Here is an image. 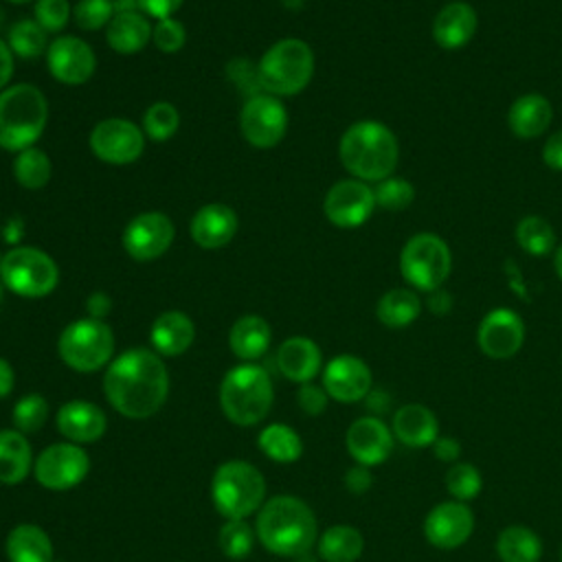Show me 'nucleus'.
<instances>
[{
	"mask_svg": "<svg viewBox=\"0 0 562 562\" xmlns=\"http://www.w3.org/2000/svg\"><path fill=\"white\" fill-rule=\"evenodd\" d=\"M393 430L373 415L356 419L345 435L347 452L356 463L367 468L384 463L393 450Z\"/></svg>",
	"mask_w": 562,
	"mask_h": 562,
	"instance_id": "nucleus-20",
	"label": "nucleus"
},
{
	"mask_svg": "<svg viewBox=\"0 0 562 562\" xmlns=\"http://www.w3.org/2000/svg\"><path fill=\"white\" fill-rule=\"evenodd\" d=\"M364 551L362 533L351 525H331L316 540L323 562H356Z\"/></svg>",
	"mask_w": 562,
	"mask_h": 562,
	"instance_id": "nucleus-32",
	"label": "nucleus"
},
{
	"mask_svg": "<svg viewBox=\"0 0 562 562\" xmlns=\"http://www.w3.org/2000/svg\"><path fill=\"white\" fill-rule=\"evenodd\" d=\"M476 11L461 0L448 2L432 22V37L441 48L448 50H457L461 46H465L474 33H476Z\"/></svg>",
	"mask_w": 562,
	"mask_h": 562,
	"instance_id": "nucleus-25",
	"label": "nucleus"
},
{
	"mask_svg": "<svg viewBox=\"0 0 562 562\" xmlns=\"http://www.w3.org/2000/svg\"><path fill=\"white\" fill-rule=\"evenodd\" d=\"M318 560H321L318 553H312V551H305V553H301V555L294 558V562H318Z\"/></svg>",
	"mask_w": 562,
	"mask_h": 562,
	"instance_id": "nucleus-57",
	"label": "nucleus"
},
{
	"mask_svg": "<svg viewBox=\"0 0 562 562\" xmlns=\"http://www.w3.org/2000/svg\"><path fill=\"white\" fill-rule=\"evenodd\" d=\"M338 156L342 167L362 182H380L397 165L400 147L395 134L378 121H358L340 138Z\"/></svg>",
	"mask_w": 562,
	"mask_h": 562,
	"instance_id": "nucleus-3",
	"label": "nucleus"
},
{
	"mask_svg": "<svg viewBox=\"0 0 562 562\" xmlns=\"http://www.w3.org/2000/svg\"><path fill=\"white\" fill-rule=\"evenodd\" d=\"M255 533L266 551L283 558H296L318 540L316 516L307 503L296 496H272L257 512Z\"/></svg>",
	"mask_w": 562,
	"mask_h": 562,
	"instance_id": "nucleus-2",
	"label": "nucleus"
},
{
	"mask_svg": "<svg viewBox=\"0 0 562 562\" xmlns=\"http://www.w3.org/2000/svg\"><path fill=\"white\" fill-rule=\"evenodd\" d=\"M9 562H53V542L48 533L33 525H15L4 542Z\"/></svg>",
	"mask_w": 562,
	"mask_h": 562,
	"instance_id": "nucleus-30",
	"label": "nucleus"
},
{
	"mask_svg": "<svg viewBox=\"0 0 562 562\" xmlns=\"http://www.w3.org/2000/svg\"><path fill=\"white\" fill-rule=\"evenodd\" d=\"M9 48L22 59H37L48 50L46 31L35 20H20L9 29Z\"/></svg>",
	"mask_w": 562,
	"mask_h": 562,
	"instance_id": "nucleus-38",
	"label": "nucleus"
},
{
	"mask_svg": "<svg viewBox=\"0 0 562 562\" xmlns=\"http://www.w3.org/2000/svg\"><path fill=\"white\" fill-rule=\"evenodd\" d=\"M237 213L224 202H211L195 211L191 220V239L206 250L226 246L237 233Z\"/></svg>",
	"mask_w": 562,
	"mask_h": 562,
	"instance_id": "nucleus-21",
	"label": "nucleus"
},
{
	"mask_svg": "<svg viewBox=\"0 0 562 562\" xmlns=\"http://www.w3.org/2000/svg\"><path fill=\"white\" fill-rule=\"evenodd\" d=\"M364 402H367V408L373 413V417L386 413L389 406H391V397H389L382 389H371V391L367 393Z\"/></svg>",
	"mask_w": 562,
	"mask_h": 562,
	"instance_id": "nucleus-54",
	"label": "nucleus"
},
{
	"mask_svg": "<svg viewBox=\"0 0 562 562\" xmlns=\"http://www.w3.org/2000/svg\"><path fill=\"white\" fill-rule=\"evenodd\" d=\"M274 400L272 380L259 364L233 367L220 384V406L237 426H255L266 419Z\"/></svg>",
	"mask_w": 562,
	"mask_h": 562,
	"instance_id": "nucleus-5",
	"label": "nucleus"
},
{
	"mask_svg": "<svg viewBox=\"0 0 562 562\" xmlns=\"http://www.w3.org/2000/svg\"><path fill=\"white\" fill-rule=\"evenodd\" d=\"M7 2H11V4H26V2H31V0H7Z\"/></svg>",
	"mask_w": 562,
	"mask_h": 562,
	"instance_id": "nucleus-59",
	"label": "nucleus"
},
{
	"mask_svg": "<svg viewBox=\"0 0 562 562\" xmlns=\"http://www.w3.org/2000/svg\"><path fill=\"white\" fill-rule=\"evenodd\" d=\"M176 237L173 222L160 211H145L130 220L123 231V248L132 259L151 261L162 257Z\"/></svg>",
	"mask_w": 562,
	"mask_h": 562,
	"instance_id": "nucleus-15",
	"label": "nucleus"
},
{
	"mask_svg": "<svg viewBox=\"0 0 562 562\" xmlns=\"http://www.w3.org/2000/svg\"><path fill=\"white\" fill-rule=\"evenodd\" d=\"M272 340V329L266 318L257 314H246L237 318L228 331V347L231 351L246 362L261 358Z\"/></svg>",
	"mask_w": 562,
	"mask_h": 562,
	"instance_id": "nucleus-29",
	"label": "nucleus"
},
{
	"mask_svg": "<svg viewBox=\"0 0 562 562\" xmlns=\"http://www.w3.org/2000/svg\"><path fill=\"white\" fill-rule=\"evenodd\" d=\"M452 266L448 244L435 233L413 235L400 252V272L417 290H439Z\"/></svg>",
	"mask_w": 562,
	"mask_h": 562,
	"instance_id": "nucleus-10",
	"label": "nucleus"
},
{
	"mask_svg": "<svg viewBox=\"0 0 562 562\" xmlns=\"http://www.w3.org/2000/svg\"><path fill=\"white\" fill-rule=\"evenodd\" d=\"M13 382H15V375L11 364L4 358H0V400L13 391Z\"/></svg>",
	"mask_w": 562,
	"mask_h": 562,
	"instance_id": "nucleus-55",
	"label": "nucleus"
},
{
	"mask_svg": "<svg viewBox=\"0 0 562 562\" xmlns=\"http://www.w3.org/2000/svg\"><path fill=\"white\" fill-rule=\"evenodd\" d=\"M422 312V301L413 290L393 288L384 292L375 305V316L391 329L408 327Z\"/></svg>",
	"mask_w": 562,
	"mask_h": 562,
	"instance_id": "nucleus-33",
	"label": "nucleus"
},
{
	"mask_svg": "<svg viewBox=\"0 0 562 562\" xmlns=\"http://www.w3.org/2000/svg\"><path fill=\"white\" fill-rule=\"evenodd\" d=\"M391 430L408 448H430L439 437V419L428 406L411 402L393 413Z\"/></svg>",
	"mask_w": 562,
	"mask_h": 562,
	"instance_id": "nucleus-24",
	"label": "nucleus"
},
{
	"mask_svg": "<svg viewBox=\"0 0 562 562\" xmlns=\"http://www.w3.org/2000/svg\"><path fill=\"white\" fill-rule=\"evenodd\" d=\"M64 364L79 373H92L110 364L114 353V334L110 325L97 318H79L64 327L57 340Z\"/></svg>",
	"mask_w": 562,
	"mask_h": 562,
	"instance_id": "nucleus-8",
	"label": "nucleus"
},
{
	"mask_svg": "<svg viewBox=\"0 0 562 562\" xmlns=\"http://www.w3.org/2000/svg\"><path fill=\"white\" fill-rule=\"evenodd\" d=\"M70 18H72V7L68 4V0H37L35 2V22L46 33L61 31Z\"/></svg>",
	"mask_w": 562,
	"mask_h": 562,
	"instance_id": "nucleus-45",
	"label": "nucleus"
},
{
	"mask_svg": "<svg viewBox=\"0 0 562 562\" xmlns=\"http://www.w3.org/2000/svg\"><path fill=\"white\" fill-rule=\"evenodd\" d=\"M373 209H375L373 189L358 178H347L331 184L323 202L325 217L340 228L362 226L371 217Z\"/></svg>",
	"mask_w": 562,
	"mask_h": 562,
	"instance_id": "nucleus-14",
	"label": "nucleus"
},
{
	"mask_svg": "<svg viewBox=\"0 0 562 562\" xmlns=\"http://www.w3.org/2000/svg\"><path fill=\"white\" fill-rule=\"evenodd\" d=\"M151 42L162 53H176L184 46L187 31L182 22H178L176 18H165V20H158L156 26L151 29Z\"/></svg>",
	"mask_w": 562,
	"mask_h": 562,
	"instance_id": "nucleus-46",
	"label": "nucleus"
},
{
	"mask_svg": "<svg viewBox=\"0 0 562 562\" xmlns=\"http://www.w3.org/2000/svg\"><path fill=\"white\" fill-rule=\"evenodd\" d=\"M555 272L562 279V246L555 250Z\"/></svg>",
	"mask_w": 562,
	"mask_h": 562,
	"instance_id": "nucleus-58",
	"label": "nucleus"
},
{
	"mask_svg": "<svg viewBox=\"0 0 562 562\" xmlns=\"http://www.w3.org/2000/svg\"><path fill=\"white\" fill-rule=\"evenodd\" d=\"M48 415V404L40 393H29L13 406V424L20 432H37Z\"/></svg>",
	"mask_w": 562,
	"mask_h": 562,
	"instance_id": "nucleus-42",
	"label": "nucleus"
},
{
	"mask_svg": "<svg viewBox=\"0 0 562 562\" xmlns=\"http://www.w3.org/2000/svg\"><path fill=\"white\" fill-rule=\"evenodd\" d=\"M446 490L454 501H474L483 490L481 470L468 461H457L446 472Z\"/></svg>",
	"mask_w": 562,
	"mask_h": 562,
	"instance_id": "nucleus-39",
	"label": "nucleus"
},
{
	"mask_svg": "<svg viewBox=\"0 0 562 562\" xmlns=\"http://www.w3.org/2000/svg\"><path fill=\"white\" fill-rule=\"evenodd\" d=\"M13 75V53L4 40H0V92L7 88Z\"/></svg>",
	"mask_w": 562,
	"mask_h": 562,
	"instance_id": "nucleus-53",
	"label": "nucleus"
},
{
	"mask_svg": "<svg viewBox=\"0 0 562 562\" xmlns=\"http://www.w3.org/2000/svg\"><path fill=\"white\" fill-rule=\"evenodd\" d=\"M259 450L277 463H294L303 454V441L299 432L285 424H268L257 437Z\"/></svg>",
	"mask_w": 562,
	"mask_h": 562,
	"instance_id": "nucleus-35",
	"label": "nucleus"
},
{
	"mask_svg": "<svg viewBox=\"0 0 562 562\" xmlns=\"http://www.w3.org/2000/svg\"><path fill=\"white\" fill-rule=\"evenodd\" d=\"M2 24H4V13H2V9H0V29H2Z\"/></svg>",
	"mask_w": 562,
	"mask_h": 562,
	"instance_id": "nucleus-60",
	"label": "nucleus"
},
{
	"mask_svg": "<svg viewBox=\"0 0 562 562\" xmlns=\"http://www.w3.org/2000/svg\"><path fill=\"white\" fill-rule=\"evenodd\" d=\"M474 531V514L468 503H437L424 518V536L437 549H457L470 540Z\"/></svg>",
	"mask_w": 562,
	"mask_h": 562,
	"instance_id": "nucleus-16",
	"label": "nucleus"
},
{
	"mask_svg": "<svg viewBox=\"0 0 562 562\" xmlns=\"http://www.w3.org/2000/svg\"><path fill=\"white\" fill-rule=\"evenodd\" d=\"M428 307H430L435 314H443V312H448V307H450V296H448L446 292H441V290H432V292H430Z\"/></svg>",
	"mask_w": 562,
	"mask_h": 562,
	"instance_id": "nucleus-56",
	"label": "nucleus"
},
{
	"mask_svg": "<svg viewBox=\"0 0 562 562\" xmlns=\"http://www.w3.org/2000/svg\"><path fill=\"white\" fill-rule=\"evenodd\" d=\"M371 485H373L371 468L356 463L353 468H349V470L345 472V487H347L351 494L360 496V494L369 492V490H371Z\"/></svg>",
	"mask_w": 562,
	"mask_h": 562,
	"instance_id": "nucleus-48",
	"label": "nucleus"
},
{
	"mask_svg": "<svg viewBox=\"0 0 562 562\" xmlns=\"http://www.w3.org/2000/svg\"><path fill=\"white\" fill-rule=\"evenodd\" d=\"M211 498L226 520H246L263 505V474L248 461H226L213 474Z\"/></svg>",
	"mask_w": 562,
	"mask_h": 562,
	"instance_id": "nucleus-7",
	"label": "nucleus"
},
{
	"mask_svg": "<svg viewBox=\"0 0 562 562\" xmlns=\"http://www.w3.org/2000/svg\"><path fill=\"white\" fill-rule=\"evenodd\" d=\"M103 391L114 411L132 419H145L165 404L169 373L156 351L134 347L108 364Z\"/></svg>",
	"mask_w": 562,
	"mask_h": 562,
	"instance_id": "nucleus-1",
	"label": "nucleus"
},
{
	"mask_svg": "<svg viewBox=\"0 0 562 562\" xmlns=\"http://www.w3.org/2000/svg\"><path fill=\"white\" fill-rule=\"evenodd\" d=\"M496 553L501 562H538L542 542L538 533L525 525H509L496 538Z\"/></svg>",
	"mask_w": 562,
	"mask_h": 562,
	"instance_id": "nucleus-34",
	"label": "nucleus"
},
{
	"mask_svg": "<svg viewBox=\"0 0 562 562\" xmlns=\"http://www.w3.org/2000/svg\"><path fill=\"white\" fill-rule=\"evenodd\" d=\"M151 24L140 11H121L114 13L110 24L105 26V40L112 50L121 55H132L138 53L147 46L151 40Z\"/></svg>",
	"mask_w": 562,
	"mask_h": 562,
	"instance_id": "nucleus-27",
	"label": "nucleus"
},
{
	"mask_svg": "<svg viewBox=\"0 0 562 562\" xmlns=\"http://www.w3.org/2000/svg\"><path fill=\"white\" fill-rule=\"evenodd\" d=\"M476 342L487 358L507 360L516 356L525 342V323L514 310H492L479 325Z\"/></svg>",
	"mask_w": 562,
	"mask_h": 562,
	"instance_id": "nucleus-18",
	"label": "nucleus"
},
{
	"mask_svg": "<svg viewBox=\"0 0 562 562\" xmlns=\"http://www.w3.org/2000/svg\"><path fill=\"white\" fill-rule=\"evenodd\" d=\"M432 454L435 459L443 461V463H457L459 457H461V443L454 439V437H448V435H439L435 441H432Z\"/></svg>",
	"mask_w": 562,
	"mask_h": 562,
	"instance_id": "nucleus-50",
	"label": "nucleus"
},
{
	"mask_svg": "<svg viewBox=\"0 0 562 562\" xmlns=\"http://www.w3.org/2000/svg\"><path fill=\"white\" fill-rule=\"evenodd\" d=\"M88 470V452L72 441H61L44 448L33 465L37 483L53 492H64L79 485L86 479Z\"/></svg>",
	"mask_w": 562,
	"mask_h": 562,
	"instance_id": "nucleus-12",
	"label": "nucleus"
},
{
	"mask_svg": "<svg viewBox=\"0 0 562 562\" xmlns=\"http://www.w3.org/2000/svg\"><path fill=\"white\" fill-rule=\"evenodd\" d=\"M373 195H375V206H382L386 211H402L411 206V202L415 200V189L408 180L389 176L378 182V187L373 189Z\"/></svg>",
	"mask_w": 562,
	"mask_h": 562,
	"instance_id": "nucleus-43",
	"label": "nucleus"
},
{
	"mask_svg": "<svg viewBox=\"0 0 562 562\" xmlns=\"http://www.w3.org/2000/svg\"><path fill=\"white\" fill-rule=\"evenodd\" d=\"M296 402H299V408L307 415H321L325 408H327V402H329V395L323 386L318 384H312V382H305L299 386L296 391Z\"/></svg>",
	"mask_w": 562,
	"mask_h": 562,
	"instance_id": "nucleus-47",
	"label": "nucleus"
},
{
	"mask_svg": "<svg viewBox=\"0 0 562 562\" xmlns=\"http://www.w3.org/2000/svg\"><path fill=\"white\" fill-rule=\"evenodd\" d=\"M217 544L226 558L241 560L252 551L255 531L246 520H226L224 527L220 529Z\"/></svg>",
	"mask_w": 562,
	"mask_h": 562,
	"instance_id": "nucleus-41",
	"label": "nucleus"
},
{
	"mask_svg": "<svg viewBox=\"0 0 562 562\" xmlns=\"http://www.w3.org/2000/svg\"><path fill=\"white\" fill-rule=\"evenodd\" d=\"M114 18V7L110 0H79L72 7V20L83 31H97L108 26Z\"/></svg>",
	"mask_w": 562,
	"mask_h": 562,
	"instance_id": "nucleus-44",
	"label": "nucleus"
},
{
	"mask_svg": "<svg viewBox=\"0 0 562 562\" xmlns=\"http://www.w3.org/2000/svg\"><path fill=\"white\" fill-rule=\"evenodd\" d=\"M180 127V114L178 110L167 101L151 103L143 114V132L151 140H167L171 138Z\"/></svg>",
	"mask_w": 562,
	"mask_h": 562,
	"instance_id": "nucleus-40",
	"label": "nucleus"
},
{
	"mask_svg": "<svg viewBox=\"0 0 562 562\" xmlns=\"http://www.w3.org/2000/svg\"><path fill=\"white\" fill-rule=\"evenodd\" d=\"M193 338H195L193 321L178 310L162 312L149 329V340L154 351L167 358L184 353L191 347Z\"/></svg>",
	"mask_w": 562,
	"mask_h": 562,
	"instance_id": "nucleus-26",
	"label": "nucleus"
},
{
	"mask_svg": "<svg viewBox=\"0 0 562 562\" xmlns=\"http://www.w3.org/2000/svg\"><path fill=\"white\" fill-rule=\"evenodd\" d=\"M13 176L20 187L24 189H42L50 180V158L40 147H26L18 151L13 160Z\"/></svg>",
	"mask_w": 562,
	"mask_h": 562,
	"instance_id": "nucleus-36",
	"label": "nucleus"
},
{
	"mask_svg": "<svg viewBox=\"0 0 562 562\" xmlns=\"http://www.w3.org/2000/svg\"><path fill=\"white\" fill-rule=\"evenodd\" d=\"M542 160L547 162V167L562 171V130L547 138L542 149Z\"/></svg>",
	"mask_w": 562,
	"mask_h": 562,
	"instance_id": "nucleus-51",
	"label": "nucleus"
},
{
	"mask_svg": "<svg viewBox=\"0 0 562 562\" xmlns=\"http://www.w3.org/2000/svg\"><path fill=\"white\" fill-rule=\"evenodd\" d=\"M90 151L108 165H130L145 149V132L127 119H103L90 132Z\"/></svg>",
	"mask_w": 562,
	"mask_h": 562,
	"instance_id": "nucleus-13",
	"label": "nucleus"
},
{
	"mask_svg": "<svg viewBox=\"0 0 562 562\" xmlns=\"http://www.w3.org/2000/svg\"><path fill=\"white\" fill-rule=\"evenodd\" d=\"M110 307H112V299L105 292H92L86 301L88 316L97 321H103L110 314Z\"/></svg>",
	"mask_w": 562,
	"mask_h": 562,
	"instance_id": "nucleus-52",
	"label": "nucleus"
},
{
	"mask_svg": "<svg viewBox=\"0 0 562 562\" xmlns=\"http://www.w3.org/2000/svg\"><path fill=\"white\" fill-rule=\"evenodd\" d=\"M274 360L281 375L299 384L312 382L323 367V353L318 345L305 336H292L283 340L277 349Z\"/></svg>",
	"mask_w": 562,
	"mask_h": 562,
	"instance_id": "nucleus-23",
	"label": "nucleus"
},
{
	"mask_svg": "<svg viewBox=\"0 0 562 562\" xmlns=\"http://www.w3.org/2000/svg\"><path fill=\"white\" fill-rule=\"evenodd\" d=\"M2 288H4V283H2V279H0V303H2Z\"/></svg>",
	"mask_w": 562,
	"mask_h": 562,
	"instance_id": "nucleus-61",
	"label": "nucleus"
},
{
	"mask_svg": "<svg viewBox=\"0 0 562 562\" xmlns=\"http://www.w3.org/2000/svg\"><path fill=\"white\" fill-rule=\"evenodd\" d=\"M323 389L336 402H360L373 389V375L364 360L351 353H340L325 364Z\"/></svg>",
	"mask_w": 562,
	"mask_h": 562,
	"instance_id": "nucleus-19",
	"label": "nucleus"
},
{
	"mask_svg": "<svg viewBox=\"0 0 562 562\" xmlns=\"http://www.w3.org/2000/svg\"><path fill=\"white\" fill-rule=\"evenodd\" d=\"M184 0H136L138 9L156 20H165V18H173V13L182 7Z\"/></svg>",
	"mask_w": 562,
	"mask_h": 562,
	"instance_id": "nucleus-49",
	"label": "nucleus"
},
{
	"mask_svg": "<svg viewBox=\"0 0 562 562\" xmlns=\"http://www.w3.org/2000/svg\"><path fill=\"white\" fill-rule=\"evenodd\" d=\"M516 241L525 252H529L533 257H542L553 250L555 233L544 217L525 215L516 226Z\"/></svg>",
	"mask_w": 562,
	"mask_h": 562,
	"instance_id": "nucleus-37",
	"label": "nucleus"
},
{
	"mask_svg": "<svg viewBox=\"0 0 562 562\" xmlns=\"http://www.w3.org/2000/svg\"><path fill=\"white\" fill-rule=\"evenodd\" d=\"M53 562H61V560H53Z\"/></svg>",
	"mask_w": 562,
	"mask_h": 562,
	"instance_id": "nucleus-63",
	"label": "nucleus"
},
{
	"mask_svg": "<svg viewBox=\"0 0 562 562\" xmlns=\"http://www.w3.org/2000/svg\"><path fill=\"white\" fill-rule=\"evenodd\" d=\"M259 86L274 97L299 94L314 75V53L299 37L274 42L257 61Z\"/></svg>",
	"mask_w": 562,
	"mask_h": 562,
	"instance_id": "nucleus-6",
	"label": "nucleus"
},
{
	"mask_svg": "<svg viewBox=\"0 0 562 562\" xmlns=\"http://www.w3.org/2000/svg\"><path fill=\"white\" fill-rule=\"evenodd\" d=\"M57 430L72 443H92L103 437L105 413L88 400H70L57 411Z\"/></svg>",
	"mask_w": 562,
	"mask_h": 562,
	"instance_id": "nucleus-22",
	"label": "nucleus"
},
{
	"mask_svg": "<svg viewBox=\"0 0 562 562\" xmlns=\"http://www.w3.org/2000/svg\"><path fill=\"white\" fill-rule=\"evenodd\" d=\"M551 116L553 110L549 99L538 92H529L512 103L507 112V125L518 138H536L549 127Z\"/></svg>",
	"mask_w": 562,
	"mask_h": 562,
	"instance_id": "nucleus-28",
	"label": "nucleus"
},
{
	"mask_svg": "<svg viewBox=\"0 0 562 562\" xmlns=\"http://www.w3.org/2000/svg\"><path fill=\"white\" fill-rule=\"evenodd\" d=\"M239 130L257 149L274 147L288 130V110L279 97L259 92L246 99L239 112Z\"/></svg>",
	"mask_w": 562,
	"mask_h": 562,
	"instance_id": "nucleus-11",
	"label": "nucleus"
},
{
	"mask_svg": "<svg viewBox=\"0 0 562 562\" xmlns=\"http://www.w3.org/2000/svg\"><path fill=\"white\" fill-rule=\"evenodd\" d=\"M4 288L24 299H42L59 283V268L53 257L35 246H15L0 259Z\"/></svg>",
	"mask_w": 562,
	"mask_h": 562,
	"instance_id": "nucleus-9",
	"label": "nucleus"
},
{
	"mask_svg": "<svg viewBox=\"0 0 562 562\" xmlns=\"http://www.w3.org/2000/svg\"><path fill=\"white\" fill-rule=\"evenodd\" d=\"M33 454L24 432L15 428L0 430V483H22L31 470Z\"/></svg>",
	"mask_w": 562,
	"mask_h": 562,
	"instance_id": "nucleus-31",
	"label": "nucleus"
},
{
	"mask_svg": "<svg viewBox=\"0 0 562 562\" xmlns=\"http://www.w3.org/2000/svg\"><path fill=\"white\" fill-rule=\"evenodd\" d=\"M558 553H560V560H562V544H560V551H558Z\"/></svg>",
	"mask_w": 562,
	"mask_h": 562,
	"instance_id": "nucleus-62",
	"label": "nucleus"
},
{
	"mask_svg": "<svg viewBox=\"0 0 562 562\" xmlns=\"http://www.w3.org/2000/svg\"><path fill=\"white\" fill-rule=\"evenodd\" d=\"M46 66L59 83L81 86L94 75L97 57L88 42L75 35H61L48 44Z\"/></svg>",
	"mask_w": 562,
	"mask_h": 562,
	"instance_id": "nucleus-17",
	"label": "nucleus"
},
{
	"mask_svg": "<svg viewBox=\"0 0 562 562\" xmlns=\"http://www.w3.org/2000/svg\"><path fill=\"white\" fill-rule=\"evenodd\" d=\"M48 121V101L37 86L15 83L0 92V147L22 151L33 147Z\"/></svg>",
	"mask_w": 562,
	"mask_h": 562,
	"instance_id": "nucleus-4",
	"label": "nucleus"
}]
</instances>
